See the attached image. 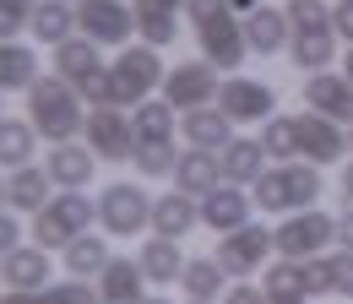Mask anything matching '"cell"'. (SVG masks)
Instances as JSON below:
<instances>
[{
    "mask_svg": "<svg viewBox=\"0 0 353 304\" xmlns=\"http://www.w3.org/2000/svg\"><path fill=\"white\" fill-rule=\"evenodd\" d=\"M218 158H223V179H228V185H256V174L266 169L261 136H234Z\"/></svg>",
    "mask_w": 353,
    "mask_h": 304,
    "instance_id": "cell-25",
    "label": "cell"
},
{
    "mask_svg": "<svg viewBox=\"0 0 353 304\" xmlns=\"http://www.w3.org/2000/svg\"><path fill=\"white\" fill-rule=\"evenodd\" d=\"M77 28L92 43H125L136 28V11H125L120 0H82L77 6Z\"/></svg>",
    "mask_w": 353,
    "mask_h": 304,
    "instance_id": "cell-13",
    "label": "cell"
},
{
    "mask_svg": "<svg viewBox=\"0 0 353 304\" xmlns=\"http://www.w3.org/2000/svg\"><path fill=\"white\" fill-rule=\"evenodd\" d=\"M28 120L39 136L49 141H71L77 130H88V114H82V92L65 82V77H39L28 87Z\"/></svg>",
    "mask_w": 353,
    "mask_h": 304,
    "instance_id": "cell-1",
    "label": "cell"
},
{
    "mask_svg": "<svg viewBox=\"0 0 353 304\" xmlns=\"http://www.w3.org/2000/svg\"><path fill=\"white\" fill-rule=\"evenodd\" d=\"M337 245H343V250H353V207L337 217Z\"/></svg>",
    "mask_w": 353,
    "mask_h": 304,
    "instance_id": "cell-47",
    "label": "cell"
},
{
    "mask_svg": "<svg viewBox=\"0 0 353 304\" xmlns=\"http://www.w3.org/2000/svg\"><path fill=\"white\" fill-rule=\"evenodd\" d=\"M92 71H103L98 43H92V39H65V43H54V77H65V82L77 87L82 77H92Z\"/></svg>",
    "mask_w": 353,
    "mask_h": 304,
    "instance_id": "cell-29",
    "label": "cell"
},
{
    "mask_svg": "<svg viewBox=\"0 0 353 304\" xmlns=\"http://www.w3.org/2000/svg\"><path fill=\"white\" fill-rule=\"evenodd\" d=\"M218 109L234 125H261V120H272V109H277V87L256 82V77H228L218 87Z\"/></svg>",
    "mask_w": 353,
    "mask_h": 304,
    "instance_id": "cell-9",
    "label": "cell"
},
{
    "mask_svg": "<svg viewBox=\"0 0 353 304\" xmlns=\"http://www.w3.org/2000/svg\"><path fill=\"white\" fill-rule=\"evenodd\" d=\"M283 11H288L294 28H332V6L326 0H288Z\"/></svg>",
    "mask_w": 353,
    "mask_h": 304,
    "instance_id": "cell-39",
    "label": "cell"
},
{
    "mask_svg": "<svg viewBox=\"0 0 353 304\" xmlns=\"http://www.w3.org/2000/svg\"><path fill=\"white\" fill-rule=\"evenodd\" d=\"M88 147L98 152V163H125L136 158V130H131V114L120 103H103L88 114Z\"/></svg>",
    "mask_w": 353,
    "mask_h": 304,
    "instance_id": "cell-8",
    "label": "cell"
},
{
    "mask_svg": "<svg viewBox=\"0 0 353 304\" xmlns=\"http://www.w3.org/2000/svg\"><path fill=\"white\" fill-rule=\"evenodd\" d=\"M49 169H33V163H22V169H11V179H6V207L11 212H39L49 201Z\"/></svg>",
    "mask_w": 353,
    "mask_h": 304,
    "instance_id": "cell-26",
    "label": "cell"
},
{
    "mask_svg": "<svg viewBox=\"0 0 353 304\" xmlns=\"http://www.w3.org/2000/svg\"><path fill=\"white\" fill-rule=\"evenodd\" d=\"M196 43H201V60H212V65H223V71L245 65V54H250L245 22H239L234 11H223V17H212V22H201V28H196Z\"/></svg>",
    "mask_w": 353,
    "mask_h": 304,
    "instance_id": "cell-11",
    "label": "cell"
},
{
    "mask_svg": "<svg viewBox=\"0 0 353 304\" xmlns=\"http://www.w3.org/2000/svg\"><path fill=\"white\" fill-rule=\"evenodd\" d=\"M223 185V158L218 152H207V147H190V152H179L174 163V190H185V196H207V190H218Z\"/></svg>",
    "mask_w": 353,
    "mask_h": 304,
    "instance_id": "cell-18",
    "label": "cell"
},
{
    "mask_svg": "<svg viewBox=\"0 0 353 304\" xmlns=\"http://www.w3.org/2000/svg\"><path fill=\"white\" fill-rule=\"evenodd\" d=\"M0 201H6V179H0Z\"/></svg>",
    "mask_w": 353,
    "mask_h": 304,
    "instance_id": "cell-53",
    "label": "cell"
},
{
    "mask_svg": "<svg viewBox=\"0 0 353 304\" xmlns=\"http://www.w3.org/2000/svg\"><path fill=\"white\" fill-rule=\"evenodd\" d=\"M44 304H103V299H98V288H92V283L71 277V283H49V288H44Z\"/></svg>",
    "mask_w": 353,
    "mask_h": 304,
    "instance_id": "cell-38",
    "label": "cell"
},
{
    "mask_svg": "<svg viewBox=\"0 0 353 304\" xmlns=\"http://www.w3.org/2000/svg\"><path fill=\"white\" fill-rule=\"evenodd\" d=\"M163 60H158V49L152 43H141V49H125L114 65H109V82H114V103L120 109H136V103H147L152 98V87H163Z\"/></svg>",
    "mask_w": 353,
    "mask_h": 304,
    "instance_id": "cell-5",
    "label": "cell"
},
{
    "mask_svg": "<svg viewBox=\"0 0 353 304\" xmlns=\"http://www.w3.org/2000/svg\"><path fill=\"white\" fill-rule=\"evenodd\" d=\"M28 28H33V39H39V43H49V49H54V43L71 39V28H77V11H71L65 0H39Z\"/></svg>",
    "mask_w": 353,
    "mask_h": 304,
    "instance_id": "cell-30",
    "label": "cell"
},
{
    "mask_svg": "<svg viewBox=\"0 0 353 304\" xmlns=\"http://www.w3.org/2000/svg\"><path fill=\"white\" fill-rule=\"evenodd\" d=\"M272 239H277V256H288V261L326 256V245L337 239V217L315 212V207H305V212H288L277 228H272Z\"/></svg>",
    "mask_w": 353,
    "mask_h": 304,
    "instance_id": "cell-6",
    "label": "cell"
},
{
    "mask_svg": "<svg viewBox=\"0 0 353 304\" xmlns=\"http://www.w3.org/2000/svg\"><path fill=\"white\" fill-rule=\"evenodd\" d=\"M109 266V239H92V234H77L65 245V272L71 277H98Z\"/></svg>",
    "mask_w": 353,
    "mask_h": 304,
    "instance_id": "cell-34",
    "label": "cell"
},
{
    "mask_svg": "<svg viewBox=\"0 0 353 304\" xmlns=\"http://www.w3.org/2000/svg\"><path fill=\"white\" fill-rule=\"evenodd\" d=\"M22 6H39V0H22Z\"/></svg>",
    "mask_w": 353,
    "mask_h": 304,
    "instance_id": "cell-55",
    "label": "cell"
},
{
    "mask_svg": "<svg viewBox=\"0 0 353 304\" xmlns=\"http://www.w3.org/2000/svg\"><path fill=\"white\" fill-rule=\"evenodd\" d=\"M223 272L218 256H201V261H185V272H179V288H185V299H223L228 288H223Z\"/></svg>",
    "mask_w": 353,
    "mask_h": 304,
    "instance_id": "cell-31",
    "label": "cell"
},
{
    "mask_svg": "<svg viewBox=\"0 0 353 304\" xmlns=\"http://www.w3.org/2000/svg\"><path fill=\"white\" fill-rule=\"evenodd\" d=\"M141 304H169V299H141Z\"/></svg>",
    "mask_w": 353,
    "mask_h": 304,
    "instance_id": "cell-51",
    "label": "cell"
},
{
    "mask_svg": "<svg viewBox=\"0 0 353 304\" xmlns=\"http://www.w3.org/2000/svg\"><path fill=\"white\" fill-rule=\"evenodd\" d=\"M348 152H353V125H348Z\"/></svg>",
    "mask_w": 353,
    "mask_h": 304,
    "instance_id": "cell-52",
    "label": "cell"
},
{
    "mask_svg": "<svg viewBox=\"0 0 353 304\" xmlns=\"http://www.w3.org/2000/svg\"><path fill=\"white\" fill-rule=\"evenodd\" d=\"M332 28H337L343 43H353V0H337V6H332Z\"/></svg>",
    "mask_w": 353,
    "mask_h": 304,
    "instance_id": "cell-44",
    "label": "cell"
},
{
    "mask_svg": "<svg viewBox=\"0 0 353 304\" xmlns=\"http://www.w3.org/2000/svg\"><path fill=\"white\" fill-rule=\"evenodd\" d=\"M228 6H234V11H245V17H250V11H256V6H266V0H228Z\"/></svg>",
    "mask_w": 353,
    "mask_h": 304,
    "instance_id": "cell-49",
    "label": "cell"
},
{
    "mask_svg": "<svg viewBox=\"0 0 353 304\" xmlns=\"http://www.w3.org/2000/svg\"><path fill=\"white\" fill-rule=\"evenodd\" d=\"M343 201H348V207H353V163H348V169H343Z\"/></svg>",
    "mask_w": 353,
    "mask_h": 304,
    "instance_id": "cell-48",
    "label": "cell"
},
{
    "mask_svg": "<svg viewBox=\"0 0 353 304\" xmlns=\"http://www.w3.org/2000/svg\"><path fill=\"white\" fill-rule=\"evenodd\" d=\"M250 212H256V196H245V190L228 185V179H223L218 190L201 196V223H207L212 234H234V228H245Z\"/></svg>",
    "mask_w": 353,
    "mask_h": 304,
    "instance_id": "cell-15",
    "label": "cell"
},
{
    "mask_svg": "<svg viewBox=\"0 0 353 304\" xmlns=\"http://www.w3.org/2000/svg\"><path fill=\"white\" fill-rule=\"evenodd\" d=\"M98 223H103V234L131 239V234H141L152 223V196L136 179H114V185L98 190Z\"/></svg>",
    "mask_w": 353,
    "mask_h": 304,
    "instance_id": "cell-4",
    "label": "cell"
},
{
    "mask_svg": "<svg viewBox=\"0 0 353 304\" xmlns=\"http://www.w3.org/2000/svg\"><path fill=\"white\" fill-rule=\"evenodd\" d=\"M131 130H136V147H147V141H169L174 136V103H136L131 114Z\"/></svg>",
    "mask_w": 353,
    "mask_h": 304,
    "instance_id": "cell-32",
    "label": "cell"
},
{
    "mask_svg": "<svg viewBox=\"0 0 353 304\" xmlns=\"http://www.w3.org/2000/svg\"><path fill=\"white\" fill-rule=\"evenodd\" d=\"M0 283L6 288H49V250L44 245H17L0 256Z\"/></svg>",
    "mask_w": 353,
    "mask_h": 304,
    "instance_id": "cell-20",
    "label": "cell"
},
{
    "mask_svg": "<svg viewBox=\"0 0 353 304\" xmlns=\"http://www.w3.org/2000/svg\"><path fill=\"white\" fill-rule=\"evenodd\" d=\"M305 109L337 120V125H353V82L337 77V71H310L305 77Z\"/></svg>",
    "mask_w": 353,
    "mask_h": 304,
    "instance_id": "cell-14",
    "label": "cell"
},
{
    "mask_svg": "<svg viewBox=\"0 0 353 304\" xmlns=\"http://www.w3.org/2000/svg\"><path fill=\"white\" fill-rule=\"evenodd\" d=\"M272 250H277L272 228L245 223V228H234V234H218V250H212V256H218V266L228 272V277H256Z\"/></svg>",
    "mask_w": 353,
    "mask_h": 304,
    "instance_id": "cell-7",
    "label": "cell"
},
{
    "mask_svg": "<svg viewBox=\"0 0 353 304\" xmlns=\"http://www.w3.org/2000/svg\"><path fill=\"white\" fill-rule=\"evenodd\" d=\"M261 147H266V158H294L299 152V114H272V120H261Z\"/></svg>",
    "mask_w": 353,
    "mask_h": 304,
    "instance_id": "cell-35",
    "label": "cell"
},
{
    "mask_svg": "<svg viewBox=\"0 0 353 304\" xmlns=\"http://www.w3.org/2000/svg\"><path fill=\"white\" fill-rule=\"evenodd\" d=\"M218 65L212 60H185V65H174L169 77H163V92H169V103L174 109H207V103H218Z\"/></svg>",
    "mask_w": 353,
    "mask_h": 304,
    "instance_id": "cell-10",
    "label": "cell"
},
{
    "mask_svg": "<svg viewBox=\"0 0 353 304\" xmlns=\"http://www.w3.org/2000/svg\"><path fill=\"white\" fill-rule=\"evenodd\" d=\"M44 169H49V179H54L60 190H82L92 179V169H98V152H92V147H77V141H54Z\"/></svg>",
    "mask_w": 353,
    "mask_h": 304,
    "instance_id": "cell-19",
    "label": "cell"
},
{
    "mask_svg": "<svg viewBox=\"0 0 353 304\" xmlns=\"http://www.w3.org/2000/svg\"><path fill=\"white\" fill-rule=\"evenodd\" d=\"M245 39H250V54H283L294 39V22L283 6H256L245 17Z\"/></svg>",
    "mask_w": 353,
    "mask_h": 304,
    "instance_id": "cell-17",
    "label": "cell"
},
{
    "mask_svg": "<svg viewBox=\"0 0 353 304\" xmlns=\"http://www.w3.org/2000/svg\"><path fill=\"white\" fill-rule=\"evenodd\" d=\"M250 196H256V207L261 212H305L315 207V196H321V169L315 163H277V169H261L256 174V185H250Z\"/></svg>",
    "mask_w": 353,
    "mask_h": 304,
    "instance_id": "cell-2",
    "label": "cell"
},
{
    "mask_svg": "<svg viewBox=\"0 0 353 304\" xmlns=\"http://www.w3.org/2000/svg\"><path fill=\"white\" fill-rule=\"evenodd\" d=\"M266 299H277V294H305V261H288V256H277L272 266H266ZM310 299V294H305Z\"/></svg>",
    "mask_w": 353,
    "mask_h": 304,
    "instance_id": "cell-36",
    "label": "cell"
},
{
    "mask_svg": "<svg viewBox=\"0 0 353 304\" xmlns=\"http://www.w3.org/2000/svg\"><path fill=\"white\" fill-rule=\"evenodd\" d=\"M98 207H92V196L82 190H60V196H49L44 207L33 212V239L44 245V250H65L77 234H88Z\"/></svg>",
    "mask_w": 353,
    "mask_h": 304,
    "instance_id": "cell-3",
    "label": "cell"
},
{
    "mask_svg": "<svg viewBox=\"0 0 353 304\" xmlns=\"http://www.w3.org/2000/svg\"><path fill=\"white\" fill-rule=\"evenodd\" d=\"M288 54H294V65L299 71H326L332 60H337V28H294V39H288Z\"/></svg>",
    "mask_w": 353,
    "mask_h": 304,
    "instance_id": "cell-23",
    "label": "cell"
},
{
    "mask_svg": "<svg viewBox=\"0 0 353 304\" xmlns=\"http://www.w3.org/2000/svg\"><path fill=\"white\" fill-rule=\"evenodd\" d=\"M17 239H22L17 217H11V212H0V256H6V250H17Z\"/></svg>",
    "mask_w": 353,
    "mask_h": 304,
    "instance_id": "cell-45",
    "label": "cell"
},
{
    "mask_svg": "<svg viewBox=\"0 0 353 304\" xmlns=\"http://www.w3.org/2000/svg\"><path fill=\"white\" fill-rule=\"evenodd\" d=\"M33 82H39V54L17 39H0V92H17V87L28 92Z\"/></svg>",
    "mask_w": 353,
    "mask_h": 304,
    "instance_id": "cell-28",
    "label": "cell"
},
{
    "mask_svg": "<svg viewBox=\"0 0 353 304\" xmlns=\"http://www.w3.org/2000/svg\"><path fill=\"white\" fill-rule=\"evenodd\" d=\"M28 22H33V6H22V0H0V39H17Z\"/></svg>",
    "mask_w": 353,
    "mask_h": 304,
    "instance_id": "cell-41",
    "label": "cell"
},
{
    "mask_svg": "<svg viewBox=\"0 0 353 304\" xmlns=\"http://www.w3.org/2000/svg\"><path fill=\"white\" fill-rule=\"evenodd\" d=\"M179 11H185V0H136V33L152 49L174 43L179 39Z\"/></svg>",
    "mask_w": 353,
    "mask_h": 304,
    "instance_id": "cell-22",
    "label": "cell"
},
{
    "mask_svg": "<svg viewBox=\"0 0 353 304\" xmlns=\"http://www.w3.org/2000/svg\"><path fill=\"white\" fill-rule=\"evenodd\" d=\"M196 223H201V201H196V196H185V190L152 201V234H163V239H185Z\"/></svg>",
    "mask_w": 353,
    "mask_h": 304,
    "instance_id": "cell-24",
    "label": "cell"
},
{
    "mask_svg": "<svg viewBox=\"0 0 353 304\" xmlns=\"http://www.w3.org/2000/svg\"><path fill=\"white\" fill-rule=\"evenodd\" d=\"M0 103H6V92H0Z\"/></svg>",
    "mask_w": 353,
    "mask_h": 304,
    "instance_id": "cell-56",
    "label": "cell"
},
{
    "mask_svg": "<svg viewBox=\"0 0 353 304\" xmlns=\"http://www.w3.org/2000/svg\"><path fill=\"white\" fill-rule=\"evenodd\" d=\"M343 77L353 82V43H348V60H343Z\"/></svg>",
    "mask_w": 353,
    "mask_h": 304,
    "instance_id": "cell-50",
    "label": "cell"
},
{
    "mask_svg": "<svg viewBox=\"0 0 353 304\" xmlns=\"http://www.w3.org/2000/svg\"><path fill=\"white\" fill-rule=\"evenodd\" d=\"M174 147H169V141H147V147H136V174H141V179H169V174H174Z\"/></svg>",
    "mask_w": 353,
    "mask_h": 304,
    "instance_id": "cell-37",
    "label": "cell"
},
{
    "mask_svg": "<svg viewBox=\"0 0 353 304\" xmlns=\"http://www.w3.org/2000/svg\"><path fill=\"white\" fill-rule=\"evenodd\" d=\"M223 11H234L228 0H185V17L201 28V22H212V17H223Z\"/></svg>",
    "mask_w": 353,
    "mask_h": 304,
    "instance_id": "cell-42",
    "label": "cell"
},
{
    "mask_svg": "<svg viewBox=\"0 0 353 304\" xmlns=\"http://www.w3.org/2000/svg\"><path fill=\"white\" fill-rule=\"evenodd\" d=\"M190 304H212V299H190Z\"/></svg>",
    "mask_w": 353,
    "mask_h": 304,
    "instance_id": "cell-54",
    "label": "cell"
},
{
    "mask_svg": "<svg viewBox=\"0 0 353 304\" xmlns=\"http://www.w3.org/2000/svg\"><path fill=\"white\" fill-rule=\"evenodd\" d=\"M179 136L190 141V147H207V152H223L228 141H234V120L223 114V109H185L179 114Z\"/></svg>",
    "mask_w": 353,
    "mask_h": 304,
    "instance_id": "cell-21",
    "label": "cell"
},
{
    "mask_svg": "<svg viewBox=\"0 0 353 304\" xmlns=\"http://www.w3.org/2000/svg\"><path fill=\"white\" fill-rule=\"evenodd\" d=\"M326 266H332V294H337V299H353V250L326 256Z\"/></svg>",
    "mask_w": 353,
    "mask_h": 304,
    "instance_id": "cell-40",
    "label": "cell"
},
{
    "mask_svg": "<svg viewBox=\"0 0 353 304\" xmlns=\"http://www.w3.org/2000/svg\"><path fill=\"white\" fill-rule=\"evenodd\" d=\"M0 304H44V288H6Z\"/></svg>",
    "mask_w": 353,
    "mask_h": 304,
    "instance_id": "cell-46",
    "label": "cell"
},
{
    "mask_svg": "<svg viewBox=\"0 0 353 304\" xmlns=\"http://www.w3.org/2000/svg\"><path fill=\"white\" fill-rule=\"evenodd\" d=\"M136 261H141V272H147V283H179V272H185V250H179V239H147L141 250H136Z\"/></svg>",
    "mask_w": 353,
    "mask_h": 304,
    "instance_id": "cell-27",
    "label": "cell"
},
{
    "mask_svg": "<svg viewBox=\"0 0 353 304\" xmlns=\"http://www.w3.org/2000/svg\"><path fill=\"white\" fill-rule=\"evenodd\" d=\"M141 283H147V272H141V261L136 256H109V266L98 272V299L103 304H141Z\"/></svg>",
    "mask_w": 353,
    "mask_h": 304,
    "instance_id": "cell-16",
    "label": "cell"
},
{
    "mask_svg": "<svg viewBox=\"0 0 353 304\" xmlns=\"http://www.w3.org/2000/svg\"><path fill=\"white\" fill-rule=\"evenodd\" d=\"M343 152H348V125H337V120L305 109V114H299V158L315 163V169H326V163H337Z\"/></svg>",
    "mask_w": 353,
    "mask_h": 304,
    "instance_id": "cell-12",
    "label": "cell"
},
{
    "mask_svg": "<svg viewBox=\"0 0 353 304\" xmlns=\"http://www.w3.org/2000/svg\"><path fill=\"white\" fill-rule=\"evenodd\" d=\"M33 147H39L33 120H0V163H6V169H22V163L33 158Z\"/></svg>",
    "mask_w": 353,
    "mask_h": 304,
    "instance_id": "cell-33",
    "label": "cell"
},
{
    "mask_svg": "<svg viewBox=\"0 0 353 304\" xmlns=\"http://www.w3.org/2000/svg\"><path fill=\"white\" fill-rule=\"evenodd\" d=\"M223 304H272V299H266L261 283H234V288L223 294Z\"/></svg>",
    "mask_w": 353,
    "mask_h": 304,
    "instance_id": "cell-43",
    "label": "cell"
}]
</instances>
